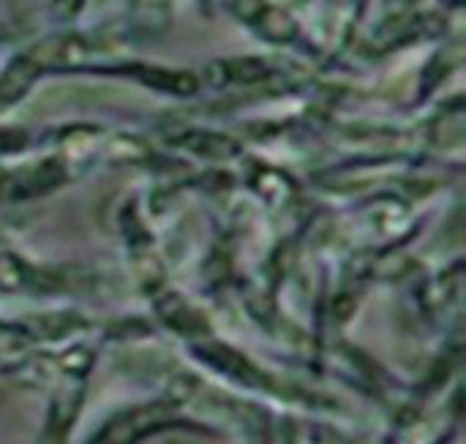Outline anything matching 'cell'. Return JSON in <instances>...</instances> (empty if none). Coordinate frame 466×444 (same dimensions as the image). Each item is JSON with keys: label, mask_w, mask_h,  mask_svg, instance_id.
I'll use <instances>...</instances> for the list:
<instances>
[{"label": "cell", "mask_w": 466, "mask_h": 444, "mask_svg": "<svg viewBox=\"0 0 466 444\" xmlns=\"http://www.w3.org/2000/svg\"><path fill=\"white\" fill-rule=\"evenodd\" d=\"M66 180V166L55 158L38 161L25 169H14L0 177V199H27L57 188Z\"/></svg>", "instance_id": "6da1fadb"}, {"label": "cell", "mask_w": 466, "mask_h": 444, "mask_svg": "<svg viewBox=\"0 0 466 444\" xmlns=\"http://www.w3.org/2000/svg\"><path fill=\"white\" fill-rule=\"evenodd\" d=\"M167 418H169L167 404H145V407L128 409L117 415L109 426H104V431L90 444H134L137 439L153 434L156 429H161Z\"/></svg>", "instance_id": "7a4b0ae2"}, {"label": "cell", "mask_w": 466, "mask_h": 444, "mask_svg": "<svg viewBox=\"0 0 466 444\" xmlns=\"http://www.w3.org/2000/svg\"><path fill=\"white\" fill-rule=\"evenodd\" d=\"M273 74L270 66H265V60H218L213 63L205 76L210 85L224 87V85H257L262 79H268Z\"/></svg>", "instance_id": "277c9868"}, {"label": "cell", "mask_w": 466, "mask_h": 444, "mask_svg": "<svg viewBox=\"0 0 466 444\" xmlns=\"http://www.w3.org/2000/svg\"><path fill=\"white\" fill-rule=\"evenodd\" d=\"M0 287L3 289H33V292H44V289L60 287V281H57V276H46V273L25 265L14 254L0 251Z\"/></svg>", "instance_id": "3957f363"}, {"label": "cell", "mask_w": 466, "mask_h": 444, "mask_svg": "<svg viewBox=\"0 0 466 444\" xmlns=\"http://www.w3.org/2000/svg\"><path fill=\"white\" fill-rule=\"evenodd\" d=\"M30 336L14 325H0V355H11L19 352L22 347H27Z\"/></svg>", "instance_id": "5b68a950"}]
</instances>
